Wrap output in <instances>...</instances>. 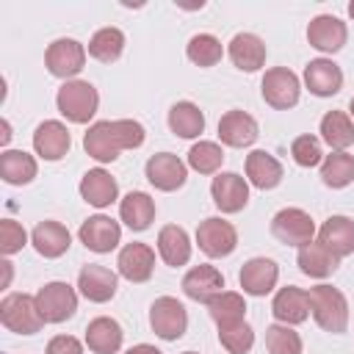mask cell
Masks as SVG:
<instances>
[{"mask_svg":"<svg viewBox=\"0 0 354 354\" xmlns=\"http://www.w3.org/2000/svg\"><path fill=\"white\" fill-rule=\"evenodd\" d=\"M224 163V149L216 141H199L188 149V166L199 174H216Z\"/></svg>","mask_w":354,"mask_h":354,"instance_id":"39","label":"cell"},{"mask_svg":"<svg viewBox=\"0 0 354 354\" xmlns=\"http://www.w3.org/2000/svg\"><path fill=\"white\" fill-rule=\"evenodd\" d=\"M210 196L221 213H238L249 202V183L235 171H218L210 183Z\"/></svg>","mask_w":354,"mask_h":354,"instance_id":"13","label":"cell"},{"mask_svg":"<svg viewBox=\"0 0 354 354\" xmlns=\"http://www.w3.org/2000/svg\"><path fill=\"white\" fill-rule=\"evenodd\" d=\"M144 124L136 119H105L94 122L83 136V149L100 163H113L119 152L138 149L144 144Z\"/></svg>","mask_w":354,"mask_h":354,"instance_id":"1","label":"cell"},{"mask_svg":"<svg viewBox=\"0 0 354 354\" xmlns=\"http://www.w3.org/2000/svg\"><path fill=\"white\" fill-rule=\"evenodd\" d=\"M266 348L268 354H301V337L288 324H271L266 329Z\"/></svg>","mask_w":354,"mask_h":354,"instance_id":"40","label":"cell"},{"mask_svg":"<svg viewBox=\"0 0 354 354\" xmlns=\"http://www.w3.org/2000/svg\"><path fill=\"white\" fill-rule=\"evenodd\" d=\"M55 105L64 119H69L75 124H86L97 113L100 94L88 80H66L55 94Z\"/></svg>","mask_w":354,"mask_h":354,"instance_id":"3","label":"cell"},{"mask_svg":"<svg viewBox=\"0 0 354 354\" xmlns=\"http://www.w3.org/2000/svg\"><path fill=\"white\" fill-rule=\"evenodd\" d=\"M30 243H33V249H36L41 257L55 260V257L66 254V249H69V243H72V235H69V230H66L61 221L47 218V221H39V224L33 227Z\"/></svg>","mask_w":354,"mask_h":354,"instance_id":"23","label":"cell"},{"mask_svg":"<svg viewBox=\"0 0 354 354\" xmlns=\"http://www.w3.org/2000/svg\"><path fill=\"white\" fill-rule=\"evenodd\" d=\"M318 241L337 257H348L354 252V221L348 216H329L321 230H318Z\"/></svg>","mask_w":354,"mask_h":354,"instance_id":"24","label":"cell"},{"mask_svg":"<svg viewBox=\"0 0 354 354\" xmlns=\"http://www.w3.org/2000/svg\"><path fill=\"white\" fill-rule=\"evenodd\" d=\"M44 354H83V343L77 337H72V335H55L47 343Z\"/></svg>","mask_w":354,"mask_h":354,"instance_id":"44","label":"cell"},{"mask_svg":"<svg viewBox=\"0 0 354 354\" xmlns=\"http://www.w3.org/2000/svg\"><path fill=\"white\" fill-rule=\"evenodd\" d=\"M0 266H3V271H6V279H3V285H8V279H11V263H8V260H3Z\"/></svg>","mask_w":354,"mask_h":354,"instance_id":"47","label":"cell"},{"mask_svg":"<svg viewBox=\"0 0 354 354\" xmlns=\"http://www.w3.org/2000/svg\"><path fill=\"white\" fill-rule=\"evenodd\" d=\"M144 174L158 191H177L188 180V166L171 152H158L147 160Z\"/></svg>","mask_w":354,"mask_h":354,"instance_id":"12","label":"cell"},{"mask_svg":"<svg viewBox=\"0 0 354 354\" xmlns=\"http://www.w3.org/2000/svg\"><path fill=\"white\" fill-rule=\"evenodd\" d=\"M0 321L8 332H17V335H36L44 326L36 296H28V293H8L0 301Z\"/></svg>","mask_w":354,"mask_h":354,"instance_id":"4","label":"cell"},{"mask_svg":"<svg viewBox=\"0 0 354 354\" xmlns=\"http://www.w3.org/2000/svg\"><path fill=\"white\" fill-rule=\"evenodd\" d=\"M277 279H279V266L271 257H252L243 263V268L238 274V282H241L243 293H249V296L271 293L277 288Z\"/></svg>","mask_w":354,"mask_h":354,"instance_id":"16","label":"cell"},{"mask_svg":"<svg viewBox=\"0 0 354 354\" xmlns=\"http://www.w3.org/2000/svg\"><path fill=\"white\" fill-rule=\"evenodd\" d=\"M77 238H80V243H83L86 249H91V252H97V254H105V252H113V249L119 246V241H122V227H119V221H113L111 216L97 213V216H88V218L80 224Z\"/></svg>","mask_w":354,"mask_h":354,"instance_id":"11","label":"cell"},{"mask_svg":"<svg viewBox=\"0 0 354 354\" xmlns=\"http://www.w3.org/2000/svg\"><path fill=\"white\" fill-rule=\"evenodd\" d=\"M124 50V33L119 28H100L88 39V55L100 64H113Z\"/></svg>","mask_w":354,"mask_h":354,"instance_id":"35","label":"cell"},{"mask_svg":"<svg viewBox=\"0 0 354 354\" xmlns=\"http://www.w3.org/2000/svg\"><path fill=\"white\" fill-rule=\"evenodd\" d=\"M80 196L91 207H108L119 196V185L105 169H88L80 180Z\"/></svg>","mask_w":354,"mask_h":354,"instance_id":"27","label":"cell"},{"mask_svg":"<svg viewBox=\"0 0 354 354\" xmlns=\"http://www.w3.org/2000/svg\"><path fill=\"white\" fill-rule=\"evenodd\" d=\"M119 216H122V221H124L130 230L141 232V230H147V227L152 224V218H155V199H152L149 194H144V191H130V194L119 202Z\"/></svg>","mask_w":354,"mask_h":354,"instance_id":"31","label":"cell"},{"mask_svg":"<svg viewBox=\"0 0 354 354\" xmlns=\"http://www.w3.org/2000/svg\"><path fill=\"white\" fill-rule=\"evenodd\" d=\"M296 263H299L301 274H307V277H313V279H324V277L335 274V268H337L340 260H337L321 241H310V243L299 246Z\"/></svg>","mask_w":354,"mask_h":354,"instance_id":"30","label":"cell"},{"mask_svg":"<svg viewBox=\"0 0 354 354\" xmlns=\"http://www.w3.org/2000/svg\"><path fill=\"white\" fill-rule=\"evenodd\" d=\"M169 130L180 138H196L205 130V113L199 111V105L188 100L174 102L169 108Z\"/></svg>","mask_w":354,"mask_h":354,"instance_id":"34","label":"cell"},{"mask_svg":"<svg viewBox=\"0 0 354 354\" xmlns=\"http://www.w3.org/2000/svg\"><path fill=\"white\" fill-rule=\"evenodd\" d=\"M116 268H119V274L127 282H147L152 277V271H155V252H152V246L138 243V241L124 243L119 257H116Z\"/></svg>","mask_w":354,"mask_h":354,"instance_id":"18","label":"cell"},{"mask_svg":"<svg viewBox=\"0 0 354 354\" xmlns=\"http://www.w3.org/2000/svg\"><path fill=\"white\" fill-rule=\"evenodd\" d=\"M116 285H119V277H116L111 268L97 266V263L83 266L80 274H77V288H80V293H83L88 301H94V304L111 301V299L116 296Z\"/></svg>","mask_w":354,"mask_h":354,"instance_id":"17","label":"cell"},{"mask_svg":"<svg viewBox=\"0 0 354 354\" xmlns=\"http://www.w3.org/2000/svg\"><path fill=\"white\" fill-rule=\"evenodd\" d=\"M348 111H351V119H354V97H351V102H348Z\"/></svg>","mask_w":354,"mask_h":354,"instance_id":"49","label":"cell"},{"mask_svg":"<svg viewBox=\"0 0 354 354\" xmlns=\"http://www.w3.org/2000/svg\"><path fill=\"white\" fill-rule=\"evenodd\" d=\"M36 158L25 149H6L0 155V177L8 185H28L36 177Z\"/></svg>","mask_w":354,"mask_h":354,"instance_id":"33","label":"cell"},{"mask_svg":"<svg viewBox=\"0 0 354 354\" xmlns=\"http://www.w3.org/2000/svg\"><path fill=\"white\" fill-rule=\"evenodd\" d=\"M218 343L230 351V354H246L254 346V332L246 321H235L227 326H218Z\"/></svg>","mask_w":354,"mask_h":354,"instance_id":"41","label":"cell"},{"mask_svg":"<svg viewBox=\"0 0 354 354\" xmlns=\"http://www.w3.org/2000/svg\"><path fill=\"white\" fill-rule=\"evenodd\" d=\"M47 72L55 77H75L86 66V47L77 39H55L44 53Z\"/></svg>","mask_w":354,"mask_h":354,"instance_id":"9","label":"cell"},{"mask_svg":"<svg viewBox=\"0 0 354 354\" xmlns=\"http://www.w3.org/2000/svg\"><path fill=\"white\" fill-rule=\"evenodd\" d=\"M149 326L160 340H177L185 335L188 313L174 296H160L149 307Z\"/></svg>","mask_w":354,"mask_h":354,"instance_id":"8","label":"cell"},{"mask_svg":"<svg viewBox=\"0 0 354 354\" xmlns=\"http://www.w3.org/2000/svg\"><path fill=\"white\" fill-rule=\"evenodd\" d=\"M282 163L271 155V152H266V149H254V152H249L246 155V180L254 185V188H260V191H271V188H277L279 183H282Z\"/></svg>","mask_w":354,"mask_h":354,"instance_id":"26","label":"cell"},{"mask_svg":"<svg viewBox=\"0 0 354 354\" xmlns=\"http://www.w3.org/2000/svg\"><path fill=\"white\" fill-rule=\"evenodd\" d=\"M207 313L216 321V326H227V324H235V321H246V301L235 290H221L207 304Z\"/></svg>","mask_w":354,"mask_h":354,"instance_id":"36","label":"cell"},{"mask_svg":"<svg viewBox=\"0 0 354 354\" xmlns=\"http://www.w3.org/2000/svg\"><path fill=\"white\" fill-rule=\"evenodd\" d=\"M321 138L332 147V152H346L354 144V119L346 111H329L321 119Z\"/></svg>","mask_w":354,"mask_h":354,"instance_id":"32","label":"cell"},{"mask_svg":"<svg viewBox=\"0 0 354 354\" xmlns=\"http://www.w3.org/2000/svg\"><path fill=\"white\" fill-rule=\"evenodd\" d=\"M271 313L279 324H288V326H296V324H304L310 318V293L304 288H296V285H285L274 293V301H271Z\"/></svg>","mask_w":354,"mask_h":354,"instance_id":"14","label":"cell"},{"mask_svg":"<svg viewBox=\"0 0 354 354\" xmlns=\"http://www.w3.org/2000/svg\"><path fill=\"white\" fill-rule=\"evenodd\" d=\"M158 254L171 268L185 266L191 260V238H188V232L183 227H177V224L160 227V232H158Z\"/></svg>","mask_w":354,"mask_h":354,"instance_id":"28","label":"cell"},{"mask_svg":"<svg viewBox=\"0 0 354 354\" xmlns=\"http://www.w3.org/2000/svg\"><path fill=\"white\" fill-rule=\"evenodd\" d=\"M271 235L288 246H304L313 241L315 235V221L310 218L307 210L301 207H282L274 218H271Z\"/></svg>","mask_w":354,"mask_h":354,"instance_id":"7","label":"cell"},{"mask_svg":"<svg viewBox=\"0 0 354 354\" xmlns=\"http://www.w3.org/2000/svg\"><path fill=\"white\" fill-rule=\"evenodd\" d=\"M299 91H301V83L296 77V72H290L288 66H274V69H266L263 80H260V94L263 100L277 108V111H288L299 102Z\"/></svg>","mask_w":354,"mask_h":354,"instance_id":"5","label":"cell"},{"mask_svg":"<svg viewBox=\"0 0 354 354\" xmlns=\"http://www.w3.org/2000/svg\"><path fill=\"white\" fill-rule=\"evenodd\" d=\"M196 243L207 257H227L238 246V232L230 221L210 216L196 227Z\"/></svg>","mask_w":354,"mask_h":354,"instance_id":"10","label":"cell"},{"mask_svg":"<svg viewBox=\"0 0 354 354\" xmlns=\"http://www.w3.org/2000/svg\"><path fill=\"white\" fill-rule=\"evenodd\" d=\"M183 354H196V351H183Z\"/></svg>","mask_w":354,"mask_h":354,"instance_id":"50","label":"cell"},{"mask_svg":"<svg viewBox=\"0 0 354 354\" xmlns=\"http://www.w3.org/2000/svg\"><path fill=\"white\" fill-rule=\"evenodd\" d=\"M348 39V28L335 14H318L307 25V41L318 53H337Z\"/></svg>","mask_w":354,"mask_h":354,"instance_id":"15","label":"cell"},{"mask_svg":"<svg viewBox=\"0 0 354 354\" xmlns=\"http://www.w3.org/2000/svg\"><path fill=\"white\" fill-rule=\"evenodd\" d=\"M307 293H310V313H313L315 324L324 332L343 335L348 329V301H346V296L332 285H315Z\"/></svg>","mask_w":354,"mask_h":354,"instance_id":"2","label":"cell"},{"mask_svg":"<svg viewBox=\"0 0 354 354\" xmlns=\"http://www.w3.org/2000/svg\"><path fill=\"white\" fill-rule=\"evenodd\" d=\"M185 55L196 66H216L224 55V47L213 33H196V36H191V41L185 47Z\"/></svg>","mask_w":354,"mask_h":354,"instance_id":"38","label":"cell"},{"mask_svg":"<svg viewBox=\"0 0 354 354\" xmlns=\"http://www.w3.org/2000/svg\"><path fill=\"white\" fill-rule=\"evenodd\" d=\"M0 127H3V133H0V144L6 147V144H8V138H11V124L3 119V122H0Z\"/></svg>","mask_w":354,"mask_h":354,"instance_id":"46","label":"cell"},{"mask_svg":"<svg viewBox=\"0 0 354 354\" xmlns=\"http://www.w3.org/2000/svg\"><path fill=\"white\" fill-rule=\"evenodd\" d=\"M257 136H260V127H257L254 116H249L246 111H227L218 119V138L227 147H235V149L252 147L257 141Z\"/></svg>","mask_w":354,"mask_h":354,"instance_id":"19","label":"cell"},{"mask_svg":"<svg viewBox=\"0 0 354 354\" xmlns=\"http://www.w3.org/2000/svg\"><path fill=\"white\" fill-rule=\"evenodd\" d=\"M221 290H224V277H221V271L216 266H194L183 277V293L191 301L210 304Z\"/></svg>","mask_w":354,"mask_h":354,"instance_id":"20","label":"cell"},{"mask_svg":"<svg viewBox=\"0 0 354 354\" xmlns=\"http://www.w3.org/2000/svg\"><path fill=\"white\" fill-rule=\"evenodd\" d=\"M227 53L241 72H257L266 64V41L257 33H235Z\"/></svg>","mask_w":354,"mask_h":354,"instance_id":"25","label":"cell"},{"mask_svg":"<svg viewBox=\"0 0 354 354\" xmlns=\"http://www.w3.org/2000/svg\"><path fill=\"white\" fill-rule=\"evenodd\" d=\"M304 86L315 97H332L343 88V72L332 58H315L304 66Z\"/></svg>","mask_w":354,"mask_h":354,"instance_id":"22","label":"cell"},{"mask_svg":"<svg viewBox=\"0 0 354 354\" xmlns=\"http://www.w3.org/2000/svg\"><path fill=\"white\" fill-rule=\"evenodd\" d=\"M290 155H293V160H296L299 166H304V169H313V166L324 163L321 138H315V136H299V138H293Z\"/></svg>","mask_w":354,"mask_h":354,"instance_id":"42","label":"cell"},{"mask_svg":"<svg viewBox=\"0 0 354 354\" xmlns=\"http://www.w3.org/2000/svg\"><path fill=\"white\" fill-rule=\"evenodd\" d=\"M348 17H351V19H354V0H351V3H348Z\"/></svg>","mask_w":354,"mask_h":354,"instance_id":"48","label":"cell"},{"mask_svg":"<svg viewBox=\"0 0 354 354\" xmlns=\"http://www.w3.org/2000/svg\"><path fill=\"white\" fill-rule=\"evenodd\" d=\"M36 304H39L44 324H64L77 310V293L66 282H47L39 288Z\"/></svg>","mask_w":354,"mask_h":354,"instance_id":"6","label":"cell"},{"mask_svg":"<svg viewBox=\"0 0 354 354\" xmlns=\"http://www.w3.org/2000/svg\"><path fill=\"white\" fill-rule=\"evenodd\" d=\"M72 147V138H69V130L64 122L58 119H47L36 127L33 133V149L39 158L44 160H61Z\"/></svg>","mask_w":354,"mask_h":354,"instance_id":"21","label":"cell"},{"mask_svg":"<svg viewBox=\"0 0 354 354\" xmlns=\"http://www.w3.org/2000/svg\"><path fill=\"white\" fill-rule=\"evenodd\" d=\"M122 326L119 321L108 318V315H100L94 321H88L86 326V346L94 351V354H116L122 348Z\"/></svg>","mask_w":354,"mask_h":354,"instance_id":"29","label":"cell"},{"mask_svg":"<svg viewBox=\"0 0 354 354\" xmlns=\"http://www.w3.org/2000/svg\"><path fill=\"white\" fill-rule=\"evenodd\" d=\"M321 180L329 188H346L354 180V155L348 152H332L321 163Z\"/></svg>","mask_w":354,"mask_h":354,"instance_id":"37","label":"cell"},{"mask_svg":"<svg viewBox=\"0 0 354 354\" xmlns=\"http://www.w3.org/2000/svg\"><path fill=\"white\" fill-rule=\"evenodd\" d=\"M25 243H28L25 227L19 221H14V218H3L0 221V252L3 254H17Z\"/></svg>","mask_w":354,"mask_h":354,"instance_id":"43","label":"cell"},{"mask_svg":"<svg viewBox=\"0 0 354 354\" xmlns=\"http://www.w3.org/2000/svg\"><path fill=\"white\" fill-rule=\"evenodd\" d=\"M124 354H163V351L155 348V346H149V343H138V346H130Z\"/></svg>","mask_w":354,"mask_h":354,"instance_id":"45","label":"cell"}]
</instances>
